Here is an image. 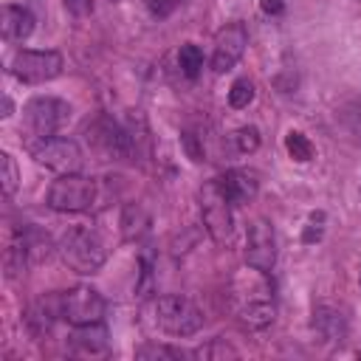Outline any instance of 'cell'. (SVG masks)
<instances>
[{
	"mask_svg": "<svg viewBox=\"0 0 361 361\" xmlns=\"http://www.w3.org/2000/svg\"><path fill=\"white\" fill-rule=\"evenodd\" d=\"M197 200H200V217H203V226L206 231L212 234L214 243H228L231 234H234V203L223 195V189L217 186V178L214 180H206L197 192Z\"/></svg>",
	"mask_w": 361,
	"mask_h": 361,
	"instance_id": "cell-3",
	"label": "cell"
},
{
	"mask_svg": "<svg viewBox=\"0 0 361 361\" xmlns=\"http://www.w3.org/2000/svg\"><path fill=\"white\" fill-rule=\"evenodd\" d=\"M121 234H124V240L127 243H138V240H144L147 234H149V214H147V209L141 206V203H127L124 209H121Z\"/></svg>",
	"mask_w": 361,
	"mask_h": 361,
	"instance_id": "cell-15",
	"label": "cell"
},
{
	"mask_svg": "<svg viewBox=\"0 0 361 361\" xmlns=\"http://www.w3.org/2000/svg\"><path fill=\"white\" fill-rule=\"evenodd\" d=\"M23 118L25 127L34 138L39 135H54L56 130H62L71 118V104L65 99L56 96H34L25 107H23Z\"/></svg>",
	"mask_w": 361,
	"mask_h": 361,
	"instance_id": "cell-7",
	"label": "cell"
},
{
	"mask_svg": "<svg viewBox=\"0 0 361 361\" xmlns=\"http://www.w3.org/2000/svg\"><path fill=\"white\" fill-rule=\"evenodd\" d=\"M87 138L90 144L104 155V158H130L133 155V135L118 127L113 118L99 116L93 124H87Z\"/></svg>",
	"mask_w": 361,
	"mask_h": 361,
	"instance_id": "cell-11",
	"label": "cell"
},
{
	"mask_svg": "<svg viewBox=\"0 0 361 361\" xmlns=\"http://www.w3.org/2000/svg\"><path fill=\"white\" fill-rule=\"evenodd\" d=\"M59 307H62V319L71 327L99 324L104 316V299L90 285H76V288L59 293Z\"/></svg>",
	"mask_w": 361,
	"mask_h": 361,
	"instance_id": "cell-8",
	"label": "cell"
},
{
	"mask_svg": "<svg viewBox=\"0 0 361 361\" xmlns=\"http://www.w3.org/2000/svg\"><path fill=\"white\" fill-rule=\"evenodd\" d=\"M259 8H262V14L276 17V14L285 11V0H259Z\"/></svg>",
	"mask_w": 361,
	"mask_h": 361,
	"instance_id": "cell-28",
	"label": "cell"
},
{
	"mask_svg": "<svg viewBox=\"0 0 361 361\" xmlns=\"http://www.w3.org/2000/svg\"><path fill=\"white\" fill-rule=\"evenodd\" d=\"M192 355H195V358H237L240 353H237L231 344H226V341L214 338V341H209V344L197 347Z\"/></svg>",
	"mask_w": 361,
	"mask_h": 361,
	"instance_id": "cell-22",
	"label": "cell"
},
{
	"mask_svg": "<svg viewBox=\"0 0 361 361\" xmlns=\"http://www.w3.org/2000/svg\"><path fill=\"white\" fill-rule=\"evenodd\" d=\"M71 344L76 353H85V355H96V353H104L107 350V330L99 324H82V327H73L71 333Z\"/></svg>",
	"mask_w": 361,
	"mask_h": 361,
	"instance_id": "cell-17",
	"label": "cell"
},
{
	"mask_svg": "<svg viewBox=\"0 0 361 361\" xmlns=\"http://www.w3.org/2000/svg\"><path fill=\"white\" fill-rule=\"evenodd\" d=\"M135 355H138V358H183L180 350L164 347V344H144V347L135 350Z\"/></svg>",
	"mask_w": 361,
	"mask_h": 361,
	"instance_id": "cell-24",
	"label": "cell"
},
{
	"mask_svg": "<svg viewBox=\"0 0 361 361\" xmlns=\"http://www.w3.org/2000/svg\"><path fill=\"white\" fill-rule=\"evenodd\" d=\"M285 149H288V155H290L293 161H299V164H307V161L313 158V144H310V138H307L305 133H299V130H290V133L285 135Z\"/></svg>",
	"mask_w": 361,
	"mask_h": 361,
	"instance_id": "cell-19",
	"label": "cell"
},
{
	"mask_svg": "<svg viewBox=\"0 0 361 361\" xmlns=\"http://www.w3.org/2000/svg\"><path fill=\"white\" fill-rule=\"evenodd\" d=\"M245 45H248V31L243 23H228L226 28H220L214 37V48H212V71L214 73L231 71L243 59Z\"/></svg>",
	"mask_w": 361,
	"mask_h": 361,
	"instance_id": "cell-10",
	"label": "cell"
},
{
	"mask_svg": "<svg viewBox=\"0 0 361 361\" xmlns=\"http://www.w3.org/2000/svg\"><path fill=\"white\" fill-rule=\"evenodd\" d=\"M93 200H96V180L85 178L79 172L59 175L48 189V206L62 214L87 212L93 206Z\"/></svg>",
	"mask_w": 361,
	"mask_h": 361,
	"instance_id": "cell-4",
	"label": "cell"
},
{
	"mask_svg": "<svg viewBox=\"0 0 361 361\" xmlns=\"http://www.w3.org/2000/svg\"><path fill=\"white\" fill-rule=\"evenodd\" d=\"M0 28H3V37L8 42H23L34 31V14L28 8H23V6H6Z\"/></svg>",
	"mask_w": 361,
	"mask_h": 361,
	"instance_id": "cell-14",
	"label": "cell"
},
{
	"mask_svg": "<svg viewBox=\"0 0 361 361\" xmlns=\"http://www.w3.org/2000/svg\"><path fill=\"white\" fill-rule=\"evenodd\" d=\"M322 231H324V212H313L307 226H305V234H302V243H319L322 240Z\"/></svg>",
	"mask_w": 361,
	"mask_h": 361,
	"instance_id": "cell-25",
	"label": "cell"
},
{
	"mask_svg": "<svg viewBox=\"0 0 361 361\" xmlns=\"http://www.w3.org/2000/svg\"><path fill=\"white\" fill-rule=\"evenodd\" d=\"M147 3V8L155 14V17H166V14H172L180 3H186V0H144Z\"/></svg>",
	"mask_w": 361,
	"mask_h": 361,
	"instance_id": "cell-26",
	"label": "cell"
},
{
	"mask_svg": "<svg viewBox=\"0 0 361 361\" xmlns=\"http://www.w3.org/2000/svg\"><path fill=\"white\" fill-rule=\"evenodd\" d=\"M276 262V234L274 226L265 217H257L248 223L245 231V265L254 271L268 274Z\"/></svg>",
	"mask_w": 361,
	"mask_h": 361,
	"instance_id": "cell-9",
	"label": "cell"
},
{
	"mask_svg": "<svg viewBox=\"0 0 361 361\" xmlns=\"http://www.w3.org/2000/svg\"><path fill=\"white\" fill-rule=\"evenodd\" d=\"M110 3H118V0H110Z\"/></svg>",
	"mask_w": 361,
	"mask_h": 361,
	"instance_id": "cell-29",
	"label": "cell"
},
{
	"mask_svg": "<svg viewBox=\"0 0 361 361\" xmlns=\"http://www.w3.org/2000/svg\"><path fill=\"white\" fill-rule=\"evenodd\" d=\"M178 65H180L183 76H189V79H197V73L203 71V51H200L195 42H186V45H180V51H178Z\"/></svg>",
	"mask_w": 361,
	"mask_h": 361,
	"instance_id": "cell-18",
	"label": "cell"
},
{
	"mask_svg": "<svg viewBox=\"0 0 361 361\" xmlns=\"http://www.w3.org/2000/svg\"><path fill=\"white\" fill-rule=\"evenodd\" d=\"M251 102H254V82L245 79V76L234 79V85H231V90H228V104H231L234 110H243V107H248Z\"/></svg>",
	"mask_w": 361,
	"mask_h": 361,
	"instance_id": "cell-20",
	"label": "cell"
},
{
	"mask_svg": "<svg viewBox=\"0 0 361 361\" xmlns=\"http://www.w3.org/2000/svg\"><path fill=\"white\" fill-rule=\"evenodd\" d=\"M28 152L31 158L51 169V172H59V175H68V172H79L82 169V147L73 141V138H62V135H39V138H31L28 141Z\"/></svg>",
	"mask_w": 361,
	"mask_h": 361,
	"instance_id": "cell-2",
	"label": "cell"
},
{
	"mask_svg": "<svg viewBox=\"0 0 361 361\" xmlns=\"http://www.w3.org/2000/svg\"><path fill=\"white\" fill-rule=\"evenodd\" d=\"M234 147H237V152H254L257 147H259V130L254 127V124H245V127H240V130H234Z\"/></svg>",
	"mask_w": 361,
	"mask_h": 361,
	"instance_id": "cell-23",
	"label": "cell"
},
{
	"mask_svg": "<svg viewBox=\"0 0 361 361\" xmlns=\"http://www.w3.org/2000/svg\"><path fill=\"white\" fill-rule=\"evenodd\" d=\"M56 254H59L62 265H68L73 274H82V276L96 274L104 265V259H107L104 240L93 228H87V226H71L59 237Z\"/></svg>",
	"mask_w": 361,
	"mask_h": 361,
	"instance_id": "cell-1",
	"label": "cell"
},
{
	"mask_svg": "<svg viewBox=\"0 0 361 361\" xmlns=\"http://www.w3.org/2000/svg\"><path fill=\"white\" fill-rule=\"evenodd\" d=\"M217 186L223 189V195H226L234 206H240V203L254 200V195H257V189H259V178H257V172H251V169H228V172H223V175L217 178Z\"/></svg>",
	"mask_w": 361,
	"mask_h": 361,
	"instance_id": "cell-12",
	"label": "cell"
},
{
	"mask_svg": "<svg viewBox=\"0 0 361 361\" xmlns=\"http://www.w3.org/2000/svg\"><path fill=\"white\" fill-rule=\"evenodd\" d=\"M65 68V59L59 51H17L8 62V71L14 79H20L23 85H42V82H51L62 73Z\"/></svg>",
	"mask_w": 361,
	"mask_h": 361,
	"instance_id": "cell-6",
	"label": "cell"
},
{
	"mask_svg": "<svg viewBox=\"0 0 361 361\" xmlns=\"http://www.w3.org/2000/svg\"><path fill=\"white\" fill-rule=\"evenodd\" d=\"M0 166H3V195L6 197H11L14 192H17V186H20V172H17V164H14V158H11V152H3L0 155Z\"/></svg>",
	"mask_w": 361,
	"mask_h": 361,
	"instance_id": "cell-21",
	"label": "cell"
},
{
	"mask_svg": "<svg viewBox=\"0 0 361 361\" xmlns=\"http://www.w3.org/2000/svg\"><path fill=\"white\" fill-rule=\"evenodd\" d=\"M274 302L268 296H254V299H245L243 307H240V319L245 327L251 330H265L268 324H274Z\"/></svg>",
	"mask_w": 361,
	"mask_h": 361,
	"instance_id": "cell-16",
	"label": "cell"
},
{
	"mask_svg": "<svg viewBox=\"0 0 361 361\" xmlns=\"http://www.w3.org/2000/svg\"><path fill=\"white\" fill-rule=\"evenodd\" d=\"M65 3V8L71 11V14H76V17H87L90 11H93V0H62Z\"/></svg>",
	"mask_w": 361,
	"mask_h": 361,
	"instance_id": "cell-27",
	"label": "cell"
},
{
	"mask_svg": "<svg viewBox=\"0 0 361 361\" xmlns=\"http://www.w3.org/2000/svg\"><path fill=\"white\" fill-rule=\"evenodd\" d=\"M155 322L169 336H192L203 327V310L180 293H166L155 302Z\"/></svg>",
	"mask_w": 361,
	"mask_h": 361,
	"instance_id": "cell-5",
	"label": "cell"
},
{
	"mask_svg": "<svg viewBox=\"0 0 361 361\" xmlns=\"http://www.w3.org/2000/svg\"><path fill=\"white\" fill-rule=\"evenodd\" d=\"M358 282H361V279H358Z\"/></svg>",
	"mask_w": 361,
	"mask_h": 361,
	"instance_id": "cell-30",
	"label": "cell"
},
{
	"mask_svg": "<svg viewBox=\"0 0 361 361\" xmlns=\"http://www.w3.org/2000/svg\"><path fill=\"white\" fill-rule=\"evenodd\" d=\"M313 330H316L324 341L341 344V341L347 338V319H344L341 310H336V307H330V305H319V307L313 310Z\"/></svg>",
	"mask_w": 361,
	"mask_h": 361,
	"instance_id": "cell-13",
	"label": "cell"
}]
</instances>
